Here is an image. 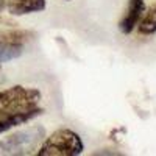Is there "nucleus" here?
Here are the masks:
<instances>
[{
	"label": "nucleus",
	"instance_id": "nucleus-1",
	"mask_svg": "<svg viewBox=\"0 0 156 156\" xmlns=\"http://www.w3.org/2000/svg\"><path fill=\"white\" fill-rule=\"evenodd\" d=\"M42 95L34 87L12 86L0 90V119L39 108Z\"/></svg>",
	"mask_w": 156,
	"mask_h": 156
},
{
	"label": "nucleus",
	"instance_id": "nucleus-2",
	"mask_svg": "<svg viewBox=\"0 0 156 156\" xmlns=\"http://www.w3.org/2000/svg\"><path fill=\"white\" fill-rule=\"evenodd\" d=\"M83 140L69 128H59L44 139L37 148V156H78L83 153Z\"/></svg>",
	"mask_w": 156,
	"mask_h": 156
},
{
	"label": "nucleus",
	"instance_id": "nucleus-3",
	"mask_svg": "<svg viewBox=\"0 0 156 156\" xmlns=\"http://www.w3.org/2000/svg\"><path fill=\"white\" fill-rule=\"evenodd\" d=\"M45 139V128L41 125L30 126L12 133L0 140V154H31Z\"/></svg>",
	"mask_w": 156,
	"mask_h": 156
},
{
	"label": "nucleus",
	"instance_id": "nucleus-4",
	"mask_svg": "<svg viewBox=\"0 0 156 156\" xmlns=\"http://www.w3.org/2000/svg\"><path fill=\"white\" fill-rule=\"evenodd\" d=\"M145 11V0H129L128 3V9L125 12V16L122 17L119 28L123 34H129L134 28L137 22L140 20L142 14Z\"/></svg>",
	"mask_w": 156,
	"mask_h": 156
},
{
	"label": "nucleus",
	"instance_id": "nucleus-5",
	"mask_svg": "<svg viewBox=\"0 0 156 156\" xmlns=\"http://www.w3.org/2000/svg\"><path fill=\"white\" fill-rule=\"evenodd\" d=\"M5 5L12 16H23L45 9V0H5Z\"/></svg>",
	"mask_w": 156,
	"mask_h": 156
},
{
	"label": "nucleus",
	"instance_id": "nucleus-6",
	"mask_svg": "<svg viewBox=\"0 0 156 156\" xmlns=\"http://www.w3.org/2000/svg\"><path fill=\"white\" fill-rule=\"evenodd\" d=\"M39 114H42V108H36L33 111H27V112H20V114H14V115H8V117H2L0 119V134L6 133L8 129L19 126L22 123H27L31 119L37 117Z\"/></svg>",
	"mask_w": 156,
	"mask_h": 156
},
{
	"label": "nucleus",
	"instance_id": "nucleus-7",
	"mask_svg": "<svg viewBox=\"0 0 156 156\" xmlns=\"http://www.w3.org/2000/svg\"><path fill=\"white\" fill-rule=\"evenodd\" d=\"M36 34L33 31L23 30H12V31H0V42L12 44V45H23L25 42L31 41Z\"/></svg>",
	"mask_w": 156,
	"mask_h": 156
},
{
	"label": "nucleus",
	"instance_id": "nucleus-8",
	"mask_svg": "<svg viewBox=\"0 0 156 156\" xmlns=\"http://www.w3.org/2000/svg\"><path fill=\"white\" fill-rule=\"evenodd\" d=\"M137 31L140 34H154L156 33V5H153L140 22H137Z\"/></svg>",
	"mask_w": 156,
	"mask_h": 156
},
{
	"label": "nucleus",
	"instance_id": "nucleus-9",
	"mask_svg": "<svg viewBox=\"0 0 156 156\" xmlns=\"http://www.w3.org/2000/svg\"><path fill=\"white\" fill-rule=\"evenodd\" d=\"M22 45H12V44H3L0 42V62H6L11 59H16L22 55Z\"/></svg>",
	"mask_w": 156,
	"mask_h": 156
},
{
	"label": "nucleus",
	"instance_id": "nucleus-10",
	"mask_svg": "<svg viewBox=\"0 0 156 156\" xmlns=\"http://www.w3.org/2000/svg\"><path fill=\"white\" fill-rule=\"evenodd\" d=\"M5 6V0H0V9H2Z\"/></svg>",
	"mask_w": 156,
	"mask_h": 156
},
{
	"label": "nucleus",
	"instance_id": "nucleus-11",
	"mask_svg": "<svg viewBox=\"0 0 156 156\" xmlns=\"http://www.w3.org/2000/svg\"><path fill=\"white\" fill-rule=\"evenodd\" d=\"M66 2H70V0H66Z\"/></svg>",
	"mask_w": 156,
	"mask_h": 156
}]
</instances>
